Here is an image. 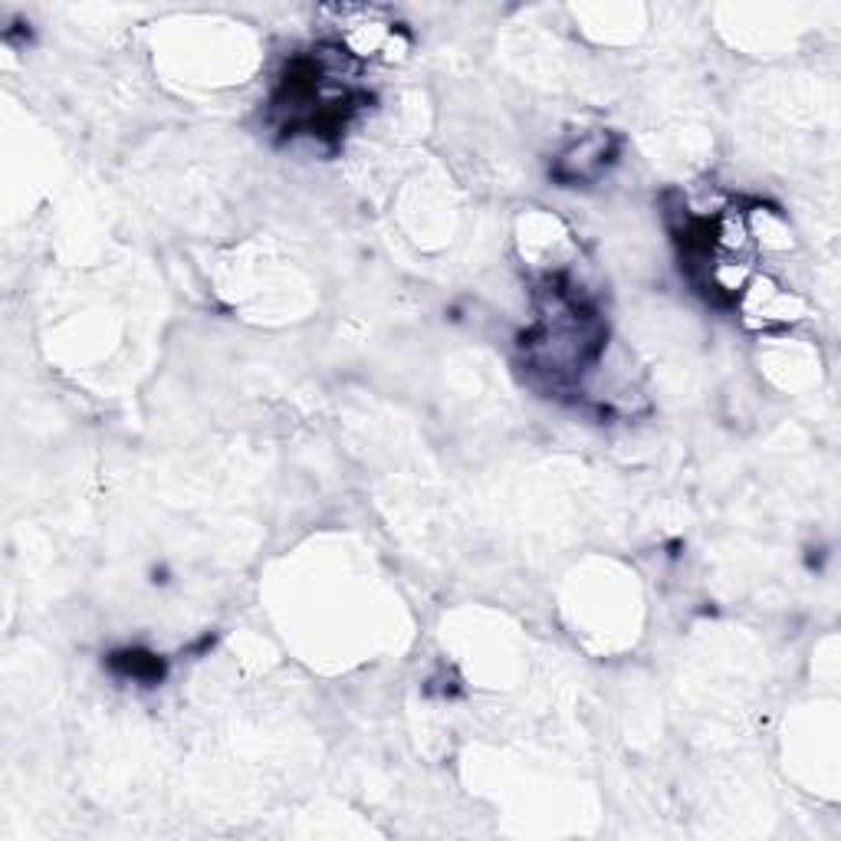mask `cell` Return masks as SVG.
<instances>
[{
    "label": "cell",
    "mask_w": 841,
    "mask_h": 841,
    "mask_svg": "<svg viewBox=\"0 0 841 841\" xmlns=\"http://www.w3.org/2000/svg\"><path fill=\"white\" fill-rule=\"evenodd\" d=\"M611 155H615V151H611V139H608L605 132L588 136V139L575 141V145L562 155L556 174H560L562 181H592V178H598V174L608 168Z\"/></svg>",
    "instance_id": "1"
},
{
    "label": "cell",
    "mask_w": 841,
    "mask_h": 841,
    "mask_svg": "<svg viewBox=\"0 0 841 841\" xmlns=\"http://www.w3.org/2000/svg\"><path fill=\"white\" fill-rule=\"evenodd\" d=\"M113 668L123 671V674L132 678V681H161V674H164L161 661L151 658V654H141V651H123V654H116V658H113Z\"/></svg>",
    "instance_id": "2"
}]
</instances>
